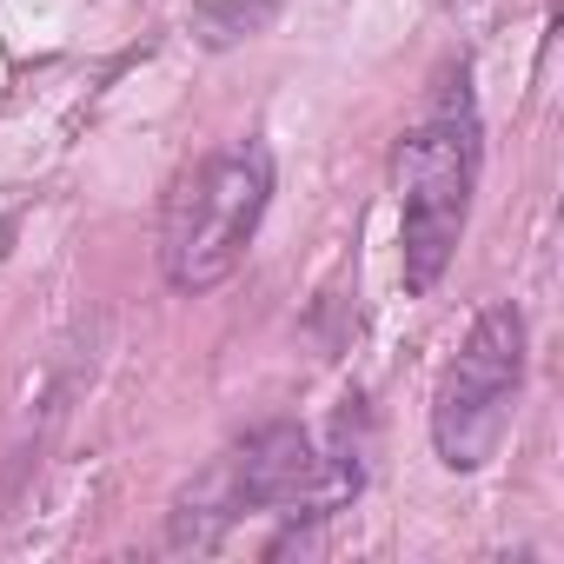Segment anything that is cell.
Segmentation results:
<instances>
[{
	"instance_id": "cell-3",
	"label": "cell",
	"mask_w": 564,
	"mask_h": 564,
	"mask_svg": "<svg viewBox=\"0 0 564 564\" xmlns=\"http://www.w3.org/2000/svg\"><path fill=\"white\" fill-rule=\"evenodd\" d=\"M359 491V458L333 452L319 458L306 425H259L239 452L219 458V471L199 485V498L180 505L173 544H206L232 511H279V505H339Z\"/></svg>"
},
{
	"instance_id": "cell-4",
	"label": "cell",
	"mask_w": 564,
	"mask_h": 564,
	"mask_svg": "<svg viewBox=\"0 0 564 564\" xmlns=\"http://www.w3.org/2000/svg\"><path fill=\"white\" fill-rule=\"evenodd\" d=\"M518 392H524V313L511 300H498V306L478 313L458 359L438 372V392H432V445H438V458L452 471L491 465V452L511 432Z\"/></svg>"
},
{
	"instance_id": "cell-2",
	"label": "cell",
	"mask_w": 564,
	"mask_h": 564,
	"mask_svg": "<svg viewBox=\"0 0 564 564\" xmlns=\"http://www.w3.org/2000/svg\"><path fill=\"white\" fill-rule=\"evenodd\" d=\"M272 206V153L259 133L193 160L173 193H166V219H160V259L180 293H213L219 279H232V265L246 259L259 219Z\"/></svg>"
},
{
	"instance_id": "cell-5",
	"label": "cell",
	"mask_w": 564,
	"mask_h": 564,
	"mask_svg": "<svg viewBox=\"0 0 564 564\" xmlns=\"http://www.w3.org/2000/svg\"><path fill=\"white\" fill-rule=\"evenodd\" d=\"M272 14H279V0H206V8H199V34H206V47H232V41L265 34Z\"/></svg>"
},
{
	"instance_id": "cell-1",
	"label": "cell",
	"mask_w": 564,
	"mask_h": 564,
	"mask_svg": "<svg viewBox=\"0 0 564 564\" xmlns=\"http://www.w3.org/2000/svg\"><path fill=\"white\" fill-rule=\"evenodd\" d=\"M478 160H485V133H478V100H471V74L465 61L438 74L419 127L399 140V272L405 293H432L458 239L471 219V193H478Z\"/></svg>"
}]
</instances>
